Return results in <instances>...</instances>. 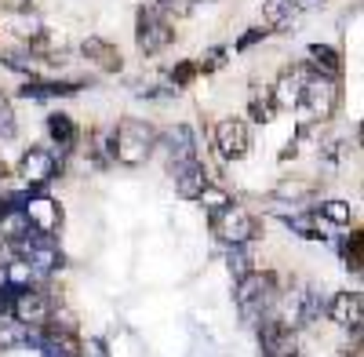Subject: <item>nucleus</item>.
Returning <instances> with one entry per match:
<instances>
[{"mask_svg":"<svg viewBox=\"0 0 364 357\" xmlns=\"http://www.w3.org/2000/svg\"><path fill=\"white\" fill-rule=\"evenodd\" d=\"M226 266H230V274L240 281V277H248L252 274V255H248V245H233L226 252Z\"/></svg>","mask_w":364,"mask_h":357,"instance_id":"nucleus-28","label":"nucleus"},{"mask_svg":"<svg viewBox=\"0 0 364 357\" xmlns=\"http://www.w3.org/2000/svg\"><path fill=\"white\" fill-rule=\"evenodd\" d=\"M204 208H208V215H215V212H223L226 204H233V197L223 190V186H215V183H208L204 190H200V197H197Z\"/></svg>","mask_w":364,"mask_h":357,"instance_id":"nucleus-29","label":"nucleus"},{"mask_svg":"<svg viewBox=\"0 0 364 357\" xmlns=\"http://www.w3.org/2000/svg\"><path fill=\"white\" fill-rule=\"evenodd\" d=\"M51 310H55V303H51V295L41 288V284H33V288H18L15 292V303H11V317L18 321V324H41L51 317Z\"/></svg>","mask_w":364,"mask_h":357,"instance_id":"nucleus-10","label":"nucleus"},{"mask_svg":"<svg viewBox=\"0 0 364 357\" xmlns=\"http://www.w3.org/2000/svg\"><path fill=\"white\" fill-rule=\"evenodd\" d=\"M310 63H295V66H284L281 77L273 80L269 87V99H273V110H299L302 102V87L310 80Z\"/></svg>","mask_w":364,"mask_h":357,"instance_id":"nucleus-7","label":"nucleus"},{"mask_svg":"<svg viewBox=\"0 0 364 357\" xmlns=\"http://www.w3.org/2000/svg\"><path fill=\"white\" fill-rule=\"evenodd\" d=\"M273 303H277V277L252 270L248 277L237 281V307L245 314V321H262Z\"/></svg>","mask_w":364,"mask_h":357,"instance_id":"nucleus-3","label":"nucleus"},{"mask_svg":"<svg viewBox=\"0 0 364 357\" xmlns=\"http://www.w3.org/2000/svg\"><path fill=\"white\" fill-rule=\"evenodd\" d=\"M29 343H37L48 357H84V339L77 336V329H63L55 321H44L41 336H29Z\"/></svg>","mask_w":364,"mask_h":357,"instance_id":"nucleus-8","label":"nucleus"},{"mask_svg":"<svg viewBox=\"0 0 364 357\" xmlns=\"http://www.w3.org/2000/svg\"><path fill=\"white\" fill-rule=\"evenodd\" d=\"M284 223L302 237V241H321V230L314 226V219H310V212L306 208H299V212H291V215H284Z\"/></svg>","mask_w":364,"mask_h":357,"instance_id":"nucleus-27","label":"nucleus"},{"mask_svg":"<svg viewBox=\"0 0 364 357\" xmlns=\"http://www.w3.org/2000/svg\"><path fill=\"white\" fill-rule=\"evenodd\" d=\"M4 4H8L11 11H22V8H29V0H4Z\"/></svg>","mask_w":364,"mask_h":357,"instance_id":"nucleus-39","label":"nucleus"},{"mask_svg":"<svg viewBox=\"0 0 364 357\" xmlns=\"http://www.w3.org/2000/svg\"><path fill=\"white\" fill-rule=\"evenodd\" d=\"M18 135V124H15V106L8 95H0V142H8Z\"/></svg>","mask_w":364,"mask_h":357,"instance_id":"nucleus-30","label":"nucleus"},{"mask_svg":"<svg viewBox=\"0 0 364 357\" xmlns=\"http://www.w3.org/2000/svg\"><path fill=\"white\" fill-rule=\"evenodd\" d=\"M4 284H11L15 292H18V288H33V284H37V270H33L26 259H15V262L8 266V274H4Z\"/></svg>","mask_w":364,"mask_h":357,"instance_id":"nucleus-23","label":"nucleus"},{"mask_svg":"<svg viewBox=\"0 0 364 357\" xmlns=\"http://www.w3.org/2000/svg\"><path fill=\"white\" fill-rule=\"evenodd\" d=\"M197 73H200V70H197V58H186V63H178V66L171 70V84H175V92H178V87H186Z\"/></svg>","mask_w":364,"mask_h":357,"instance_id":"nucleus-34","label":"nucleus"},{"mask_svg":"<svg viewBox=\"0 0 364 357\" xmlns=\"http://www.w3.org/2000/svg\"><path fill=\"white\" fill-rule=\"evenodd\" d=\"M29 343V329L18 321H0V353H8V350H18Z\"/></svg>","mask_w":364,"mask_h":357,"instance_id":"nucleus-22","label":"nucleus"},{"mask_svg":"<svg viewBox=\"0 0 364 357\" xmlns=\"http://www.w3.org/2000/svg\"><path fill=\"white\" fill-rule=\"evenodd\" d=\"M193 157H197V146H193L190 124H175V128L168 132V168L186 164V161H193Z\"/></svg>","mask_w":364,"mask_h":357,"instance_id":"nucleus-17","label":"nucleus"},{"mask_svg":"<svg viewBox=\"0 0 364 357\" xmlns=\"http://www.w3.org/2000/svg\"><path fill=\"white\" fill-rule=\"evenodd\" d=\"M291 4H295V11H310V8H321L324 0H291Z\"/></svg>","mask_w":364,"mask_h":357,"instance_id":"nucleus-38","label":"nucleus"},{"mask_svg":"<svg viewBox=\"0 0 364 357\" xmlns=\"http://www.w3.org/2000/svg\"><path fill=\"white\" fill-rule=\"evenodd\" d=\"M324 314L339 324V329H353L360 332V321H364V299L360 292H336L331 303L324 307Z\"/></svg>","mask_w":364,"mask_h":357,"instance_id":"nucleus-13","label":"nucleus"},{"mask_svg":"<svg viewBox=\"0 0 364 357\" xmlns=\"http://www.w3.org/2000/svg\"><path fill=\"white\" fill-rule=\"evenodd\" d=\"M266 37H269V29H266V26H252V29H245V37H240V41H237L233 48H237V51H248V48L262 44Z\"/></svg>","mask_w":364,"mask_h":357,"instance_id":"nucleus-35","label":"nucleus"},{"mask_svg":"<svg viewBox=\"0 0 364 357\" xmlns=\"http://www.w3.org/2000/svg\"><path fill=\"white\" fill-rule=\"evenodd\" d=\"M58 175V154L48 150V146H29L18 161V178L29 193H37L41 186H48L51 178Z\"/></svg>","mask_w":364,"mask_h":357,"instance_id":"nucleus-6","label":"nucleus"},{"mask_svg":"<svg viewBox=\"0 0 364 357\" xmlns=\"http://www.w3.org/2000/svg\"><path fill=\"white\" fill-rule=\"evenodd\" d=\"M310 70L321 73V77L339 80L343 77V55H339V48H331V44H310Z\"/></svg>","mask_w":364,"mask_h":357,"instance_id":"nucleus-20","label":"nucleus"},{"mask_svg":"<svg viewBox=\"0 0 364 357\" xmlns=\"http://www.w3.org/2000/svg\"><path fill=\"white\" fill-rule=\"evenodd\" d=\"M11 303H15V288L0 284V314H11Z\"/></svg>","mask_w":364,"mask_h":357,"instance_id":"nucleus-36","label":"nucleus"},{"mask_svg":"<svg viewBox=\"0 0 364 357\" xmlns=\"http://www.w3.org/2000/svg\"><path fill=\"white\" fill-rule=\"evenodd\" d=\"M80 55L87 58L91 66H99L106 73H120V66H124V55H120L117 44H109L106 37H87L80 41Z\"/></svg>","mask_w":364,"mask_h":357,"instance_id":"nucleus-15","label":"nucleus"},{"mask_svg":"<svg viewBox=\"0 0 364 357\" xmlns=\"http://www.w3.org/2000/svg\"><path fill=\"white\" fill-rule=\"evenodd\" d=\"M299 18L291 0H262V26L269 33H281V29H291Z\"/></svg>","mask_w":364,"mask_h":357,"instance_id":"nucleus-19","label":"nucleus"},{"mask_svg":"<svg viewBox=\"0 0 364 357\" xmlns=\"http://www.w3.org/2000/svg\"><path fill=\"white\" fill-rule=\"evenodd\" d=\"M84 357H106V343H102V339H91V343L84 346Z\"/></svg>","mask_w":364,"mask_h":357,"instance_id":"nucleus-37","label":"nucleus"},{"mask_svg":"<svg viewBox=\"0 0 364 357\" xmlns=\"http://www.w3.org/2000/svg\"><path fill=\"white\" fill-rule=\"evenodd\" d=\"M8 26H11V33L22 37V41H29L33 33H41V22H37V15H29V8L11 11V15H8Z\"/></svg>","mask_w":364,"mask_h":357,"instance_id":"nucleus-26","label":"nucleus"},{"mask_svg":"<svg viewBox=\"0 0 364 357\" xmlns=\"http://www.w3.org/2000/svg\"><path fill=\"white\" fill-rule=\"evenodd\" d=\"M22 212L29 219V230H37V233L55 237L58 230H63V204H58L55 197H48V193H29Z\"/></svg>","mask_w":364,"mask_h":357,"instance_id":"nucleus-11","label":"nucleus"},{"mask_svg":"<svg viewBox=\"0 0 364 357\" xmlns=\"http://www.w3.org/2000/svg\"><path fill=\"white\" fill-rule=\"evenodd\" d=\"M248 110H252V117H255V121H262V124L269 121L273 113H277V110H273V99H269V87H262V95H259V92L252 95Z\"/></svg>","mask_w":364,"mask_h":357,"instance_id":"nucleus-31","label":"nucleus"},{"mask_svg":"<svg viewBox=\"0 0 364 357\" xmlns=\"http://www.w3.org/2000/svg\"><path fill=\"white\" fill-rule=\"evenodd\" d=\"M259 346H262L266 357H291V353H299L295 332L284 329V324L273 317V314H266V317L259 321Z\"/></svg>","mask_w":364,"mask_h":357,"instance_id":"nucleus-12","label":"nucleus"},{"mask_svg":"<svg viewBox=\"0 0 364 357\" xmlns=\"http://www.w3.org/2000/svg\"><path fill=\"white\" fill-rule=\"evenodd\" d=\"M339 99H343L339 80L310 73L306 87H302V102H299V110L306 113V121H302V124H324V121H331L336 110H339Z\"/></svg>","mask_w":364,"mask_h":357,"instance_id":"nucleus-4","label":"nucleus"},{"mask_svg":"<svg viewBox=\"0 0 364 357\" xmlns=\"http://www.w3.org/2000/svg\"><path fill=\"white\" fill-rule=\"evenodd\" d=\"M317 193V183H302V178H284V183L273 190V201H291V208L295 204H302V201H310Z\"/></svg>","mask_w":364,"mask_h":357,"instance_id":"nucleus-21","label":"nucleus"},{"mask_svg":"<svg viewBox=\"0 0 364 357\" xmlns=\"http://www.w3.org/2000/svg\"><path fill=\"white\" fill-rule=\"evenodd\" d=\"M154 4L168 15V18H186L190 11H193V4L197 0H154Z\"/></svg>","mask_w":364,"mask_h":357,"instance_id":"nucleus-32","label":"nucleus"},{"mask_svg":"<svg viewBox=\"0 0 364 357\" xmlns=\"http://www.w3.org/2000/svg\"><path fill=\"white\" fill-rule=\"evenodd\" d=\"M48 139L58 146V154H70L73 146H77V139H80L77 121H73L70 113H51L48 117Z\"/></svg>","mask_w":364,"mask_h":357,"instance_id":"nucleus-18","label":"nucleus"},{"mask_svg":"<svg viewBox=\"0 0 364 357\" xmlns=\"http://www.w3.org/2000/svg\"><path fill=\"white\" fill-rule=\"evenodd\" d=\"M317 215L328 219V223H336V226H350L353 223V208H350V201H324L317 208Z\"/></svg>","mask_w":364,"mask_h":357,"instance_id":"nucleus-25","label":"nucleus"},{"mask_svg":"<svg viewBox=\"0 0 364 357\" xmlns=\"http://www.w3.org/2000/svg\"><path fill=\"white\" fill-rule=\"evenodd\" d=\"M211 233H215L223 245H230V248L233 245H248V241L259 237V219L248 212V208H240L233 201V204L223 208V212L211 215Z\"/></svg>","mask_w":364,"mask_h":357,"instance_id":"nucleus-5","label":"nucleus"},{"mask_svg":"<svg viewBox=\"0 0 364 357\" xmlns=\"http://www.w3.org/2000/svg\"><path fill=\"white\" fill-rule=\"evenodd\" d=\"M171 41H175L171 18L154 4V0H149V4H139V15H135V48H139V55L154 58V55H161Z\"/></svg>","mask_w":364,"mask_h":357,"instance_id":"nucleus-2","label":"nucleus"},{"mask_svg":"<svg viewBox=\"0 0 364 357\" xmlns=\"http://www.w3.org/2000/svg\"><path fill=\"white\" fill-rule=\"evenodd\" d=\"M0 58H4V66L8 70H15V73H29V80H37V58L33 55H29L26 48H18V51H4V55H0Z\"/></svg>","mask_w":364,"mask_h":357,"instance_id":"nucleus-24","label":"nucleus"},{"mask_svg":"<svg viewBox=\"0 0 364 357\" xmlns=\"http://www.w3.org/2000/svg\"><path fill=\"white\" fill-rule=\"evenodd\" d=\"M215 150L223 161H240L252 150V132L245 117H226V121L215 124Z\"/></svg>","mask_w":364,"mask_h":357,"instance_id":"nucleus-9","label":"nucleus"},{"mask_svg":"<svg viewBox=\"0 0 364 357\" xmlns=\"http://www.w3.org/2000/svg\"><path fill=\"white\" fill-rule=\"evenodd\" d=\"M80 87H84L80 80H26L18 95L41 102V99H66V95H77Z\"/></svg>","mask_w":364,"mask_h":357,"instance_id":"nucleus-16","label":"nucleus"},{"mask_svg":"<svg viewBox=\"0 0 364 357\" xmlns=\"http://www.w3.org/2000/svg\"><path fill=\"white\" fill-rule=\"evenodd\" d=\"M291 357H299V353H291Z\"/></svg>","mask_w":364,"mask_h":357,"instance_id":"nucleus-40","label":"nucleus"},{"mask_svg":"<svg viewBox=\"0 0 364 357\" xmlns=\"http://www.w3.org/2000/svg\"><path fill=\"white\" fill-rule=\"evenodd\" d=\"M0 248H4V245H0Z\"/></svg>","mask_w":364,"mask_h":357,"instance_id":"nucleus-41","label":"nucleus"},{"mask_svg":"<svg viewBox=\"0 0 364 357\" xmlns=\"http://www.w3.org/2000/svg\"><path fill=\"white\" fill-rule=\"evenodd\" d=\"M106 142H109V161L124 164V168H139V164H146L149 157H154L161 135H157V128L149 121L124 117V121L106 135Z\"/></svg>","mask_w":364,"mask_h":357,"instance_id":"nucleus-1","label":"nucleus"},{"mask_svg":"<svg viewBox=\"0 0 364 357\" xmlns=\"http://www.w3.org/2000/svg\"><path fill=\"white\" fill-rule=\"evenodd\" d=\"M360 252H364V237H360V233H353V237H350V241L343 245V255H346V266H350V270H353V274H360Z\"/></svg>","mask_w":364,"mask_h":357,"instance_id":"nucleus-33","label":"nucleus"},{"mask_svg":"<svg viewBox=\"0 0 364 357\" xmlns=\"http://www.w3.org/2000/svg\"><path fill=\"white\" fill-rule=\"evenodd\" d=\"M171 171V178H175V193L182 197V201H197L200 197V190L211 183L208 178V168L193 157V161H186V164H175V168H168Z\"/></svg>","mask_w":364,"mask_h":357,"instance_id":"nucleus-14","label":"nucleus"}]
</instances>
